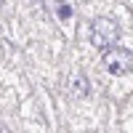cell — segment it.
<instances>
[{
  "instance_id": "6da1fadb",
  "label": "cell",
  "mask_w": 133,
  "mask_h": 133,
  "mask_svg": "<svg viewBox=\"0 0 133 133\" xmlns=\"http://www.w3.org/2000/svg\"><path fill=\"white\" fill-rule=\"evenodd\" d=\"M120 37V27L115 24L112 19L107 16H98L93 24H91V43L96 48H107V45H115Z\"/></svg>"
},
{
  "instance_id": "7a4b0ae2",
  "label": "cell",
  "mask_w": 133,
  "mask_h": 133,
  "mask_svg": "<svg viewBox=\"0 0 133 133\" xmlns=\"http://www.w3.org/2000/svg\"><path fill=\"white\" fill-rule=\"evenodd\" d=\"M101 61H104V66H107L112 75H128V72H130V66H133V56H130V51L117 48V45H107L104 53H101Z\"/></svg>"
},
{
  "instance_id": "3957f363",
  "label": "cell",
  "mask_w": 133,
  "mask_h": 133,
  "mask_svg": "<svg viewBox=\"0 0 133 133\" xmlns=\"http://www.w3.org/2000/svg\"><path fill=\"white\" fill-rule=\"evenodd\" d=\"M66 91H69V96L75 98H85L88 93H91V83H88L85 75H69V80H66Z\"/></svg>"
},
{
  "instance_id": "277c9868",
  "label": "cell",
  "mask_w": 133,
  "mask_h": 133,
  "mask_svg": "<svg viewBox=\"0 0 133 133\" xmlns=\"http://www.w3.org/2000/svg\"><path fill=\"white\" fill-rule=\"evenodd\" d=\"M56 16L61 19V21H66V19H72V5L66 3V0H56Z\"/></svg>"
},
{
  "instance_id": "5b68a950",
  "label": "cell",
  "mask_w": 133,
  "mask_h": 133,
  "mask_svg": "<svg viewBox=\"0 0 133 133\" xmlns=\"http://www.w3.org/2000/svg\"><path fill=\"white\" fill-rule=\"evenodd\" d=\"M0 8H3V0H0Z\"/></svg>"
}]
</instances>
